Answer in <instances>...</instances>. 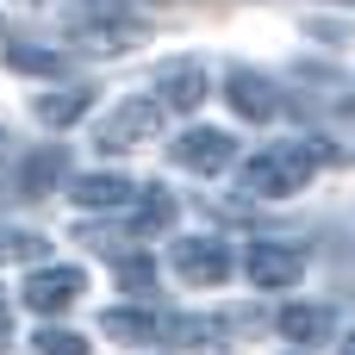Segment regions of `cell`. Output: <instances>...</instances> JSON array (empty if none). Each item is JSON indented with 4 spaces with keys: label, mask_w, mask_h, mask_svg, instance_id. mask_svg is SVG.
Instances as JSON below:
<instances>
[{
    "label": "cell",
    "mask_w": 355,
    "mask_h": 355,
    "mask_svg": "<svg viewBox=\"0 0 355 355\" xmlns=\"http://www.w3.org/2000/svg\"><path fill=\"white\" fill-rule=\"evenodd\" d=\"M168 262H175V275H181L187 287H218V281L231 275V250H225L218 237H181V243L168 250Z\"/></svg>",
    "instance_id": "4"
},
{
    "label": "cell",
    "mask_w": 355,
    "mask_h": 355,
    "mask_svg": "<svg viewBox=\"0 0 355 355\" xmlns=\"http://www.w3.org/2000/svg\"><path fill=\"white\" fill-rule=\"evenodd\" d=\"M206 94H212V81H206L200 62H168V69H162V94H156L162 112H193Z\"/></svg>",
    "instance_id": "10"
},
{
    "label": "cell",
    "mask_w": 355,
    "mask_h": 355,
    "mask_svg": "<svg viewBox=\"0 0 355 355\" xmlns=\"http://www.w3.org/2000/svg\"><path fill=\"white\" fill-rule=\"evenodd\" d=\"M343 355H355V337H343Z\"/></svg>",
    "instance_id": "21"
},
{
    "label": "cell",
    "mask_w": 355,
    "mask_h": 355,
    "mask_svg": "<svg viewBox=\"0 0 355 355\" xmlns=\"http://www.w3.org/2000/svg\"><path fill=\"white\" fill-rule=\"evenodd\" d=\"M162 337L175 349H218L225 343V318H162Z\"/></svg>",
    "instance_id": "15"
},
{
    "label": "cell",
    "mask_w": 355,
    "mask_h": 355,
    "mask_svg": "<svg viewBox=\"0 0 355 355\" xmlns=\"http://www.w3.org/2000/svg\"><path fill=\"white\" fill-rule=\"evenodd\" d=\"M81 268H37L25 287H19V300L31 306V312H44V318H56V312H69L75 300H81Z\"/></svg>",
    "instance_id": "7"
},
{
    "label": "cell",
    "mask_w": 355,
    "mask_h": 355,
    "mask_svg": "<svg viewBox=\"0 0 355 355\" xmlns=\"http://www.w3.org/2000/svg\"><path fill=\"white\" fill-rule=\"evenodd\" d=\"M119 287H125V293H150V287H156V262H150V256H125V262H119Z\"/></svg>",
    "instance_id": "18"
},
{
    "label": "cell",
    "mask_w": 355,
    "mask_h": 355,
    "mask_svg": "<svg viewBox=\"0 0 355 355\" xmlns=\"http://www.w3.org/2000/svg\"><path fill=\"white\" fill-rule=\"evenodd\" d=\"M168 156H175L181 168H193V175H225V168L237 162V137H231V131L200 125V131L175 137V144H168Z\"/></svg>",
    "instance_id": "3"
},
{
    "label": "cell",
    "mask_w": 355,
    "mask_h": 355,
    "mask_svg": "<svg viewBox=\"0 0 355 355\" xmlns=\"http://www.w3.org/2000/svg\"><path fill=\"white\" fill-rule=\"evenodd\" d=\"M44 237L37 231H19V225H0V268H19V262H44Z\"/></svg>",
    "instance_id": "17"
},
{
    "label": "cell",
    "mask_w": 355,
    "mask_h": 355,
    "mask_svg": "<svg viewBox=\"0 0 355 355\" xmlns=\"http://www.w3.org/2000/svg\"><path fill=\"white\" fill-rule=\"evenodd\" d=\"M243 275H250L262 293H287V287H300V275H306V250H293V243H256L250 262H243Z\"/></svg>",
    "instance_id": "5"
},
{
    "label": "cell",
    "mask_w": 355,
    "mask_h": 355,
    "mask_svg": "<svg viewBox=\"0 0 355 355\" xmlns=\"http://www.w3.org/2000/svg\"><path fill=\"white\" fill-rule=\"evenodd\" d=\"M337 331V312L331 306H287L281 312V337L287 343H324Z\"/></svg>",
    "instance_id": "11"
},
{
    "label": "cell",
    "mask_w": 355,
    "mask_h": 355,
    "mask_svg": "<svg viewBox=\"0 0 355 355\" xmlns=\"http://www.w3.org/2000/svg\"><path fill=\"white\" fill-rule=\"evenodd\" d=\"M12 343V306H6V293H0V349Z\"/></svg>",
    "instance_id": "20"
},
{
    "label": "cell",
    "mask_w": 355,
    "mask_h": 355,
    "mask_svg": "<svg viewBox=\"0 0 355 355\" xmlns=\"http://www.w3.org/2000/svg\"><path fill=\"white\" fill-rule=\"evenodd\" d=\"M87 106H94V87H62V94H44V100H37V119L62 131V125L87 119Z\"/></svg>",
    "instance_id": "16"
},
{
    "label": "cell",
    "mask_w": 355,
    "mask_h": 355,
    "mask_svg": "<svg viewBox=\"0 0 355 355\" xmlns=\"http://www.w3.org/2000/svg\"><path fill=\"white\" fill-rule=\"evenodd\" d=\"M137 181L131 175H75V206H87V212H125V206H137Z\"/></svg>",
    "instance_id": "9"
},
{
    "label": "cell",
    "mask_w": 355,
    "mask_h": 355,
    "mask_svg": "<svg viewBox=\"0 0 355 355\" xmlns=\"http://www.w3.org/2000/svg\"><path fill=\"white\" fill-rule=\"evenodd\" d=\"M331 156H337V150H324V144H268L262 156L243 162V193H256V200H287V193H300V187L312 181V168L331 162Z\"/></svg>",
    "instance_id": "1"
},
{
    "label": "cell",
    "mask_w": 355,
    "mask_h": 355,
    "mask_svg": "<svg viewBox=\"0 0 355 355\" xmlns=\"http://www.w3.org/2000/svg\"><path fill=\"white\" fill-rule=\"evenodd\" d=\"M0 62L12 69V75H37V81H56L69 62H62V50H37V44H6L0 50Z\"/></svg>",
    "instance_id": "14"
},
{
    "label": "cell",
    "mask_w": 355,
    "mask_h": 355,
    "mask_svg": "<svg viewBox=\"0 0 355 355\" xmlns=\"http://www.w3.org/2000/svg\"><path fill=\"white\" fill-rule=\"evenodd\" d=\"M100 331L119 337V343H156V337H162V318H156V312H137V306H112V312L100 318Z\"/></svg>",
    "instance_id": "12"
},
{
    "label": "cell",
    "mask_w": 355,
    "mask_h": 355,
    "mask_svg": "<svg viewBox=\"0 0 355 355\" xmlns=\"http://www.w3.org/2000/svg\"><path fill=\"white\" fill-rule=\"evenodd\" d=\"M162 100H125L112 119H100V131H94V144L106 150V156H119V150H144V144H156V131H162Z\"/></svg>",
    "instance_id": "2"
},
{
    "label": "cell",
    "mask_w": 355,
    "mask_h": 355,
    "mask_svg": "<svg viewBox=\"0 0 355 355\" xmlns=\"http://www.w3.org/2000/svg\"><path fill=\"white\" fill-rule=\"evenodd\" d=\"M144 31L137 25H125V19H106V25H81L75 31V44L87 50V56H119V50H131Z\"/></svg>",
    "instance_id": "13"
},
{
    "label": "cell",
    "mask_w": 355,
    "mask_h": 355,
    "mask_svg": "<svg viewBox=\"0 0 355 355\" xmlns=\"http://www.w3.org/2000/svg\"><path fill=\"white\" fill-rule=\"evenodd\" d=\"M225 100L237 106V119H256V125H268V119L281 112V87H275L268 75H256V69H231Z\"/></svg>",
    "instance_id": "8"
},
{
    "label": "cell",
    "mask_w": 355,
    "mask_h": 355,
    "mask_svg": "<svg viewBox=\"0 0 355 355\" xmlns=\"http://www.w3.org/2000/svg\"><path fill=\"white\" fill-rule=\"evenodd\" d=\"M62 175H69V150H62V144H37V150L19 156V168H12V193H19V200H50Z\"/></svg>",
    "instance_id": "6"
},
{
    "label": "cell",
    "mask_w": 355,
    "mask_h": 355,
    "mask_svg": "<svg viewBox=\"0 0 355 355\" xmlns=\"http://www.w3.org/2000/svg\"><path fill=\"white\" fill-rule=\"evenodd\" d=\"M37 355H87L75 331H37Z\"/></svg>",
    "instance_id": "19"
}]
</instances>
